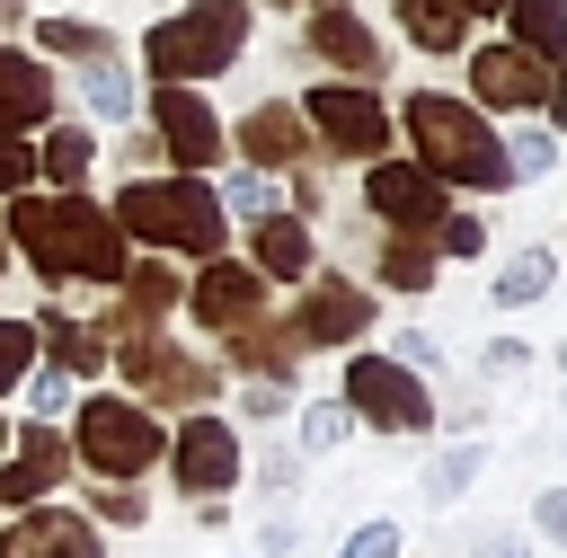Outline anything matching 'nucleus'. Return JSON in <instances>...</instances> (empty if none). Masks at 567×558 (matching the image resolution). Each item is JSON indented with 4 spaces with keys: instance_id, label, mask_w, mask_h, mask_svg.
Here are the masks:
<instances>
[{
    "instance_id": "18",
    "label": "nucleus",
    "mask_w": 567,
    "mask_h": 558,
    "mask_svg": "<svg viewBox=\"0 0 567 558\" xmlns=\"http://www.w3.org/2000/svg\"><path fill=\"white\" fill-rule=\"evenodd\" d=\"M363 213H372L381 230H434V221L452 213V195H443L416 159H372V168H363Z\"/></svg>"
},
{
    "instance_id": "41",
    "label": "nucleus",
    "mask_w": 567,
    "mask_h": 558,
    "mask_svg": "<svg viewBox=\"0 0 567 558\" xmlns=\"http://www.w3.org/2000/svg\"><path fill=\"white\" fill-rule=\"evenodd\" d=\"M301 540H310V523H301V514H266L248 558H301Z\"/></svg>"
},
{
    "instance_id": "26",
    "label": "nucleus",
    "mask_w": 567,
    "mask_h": 558,
    "mask_svg": "<svg viewBox=\"0 0 567 558\" xmlns=\"http://www.w3.org/2000/svg\"><path fill=\"white\" fill-rule=\"evenodd\" d=\"M89 168H97V133L53 115L44 142H35V186H89Z\"/></svg>"
},
{
    "instance_id": "32",
    "label": "nucleus",
    "mask_w": 567,
    "mask_h": 558,
    "mask_svg": "<svg viewBox=\"0 0 567 558\" xmlns=\"http://www.w3.org/2000/svg\"><path fill=\"white\" fill-rule=\"evenodd\" d=\"M213 195H221V213H239V221H266V213H284V177H275V168H230Z\"/></svg>"
},
{
    "instance_id": "6",
    "label": "nucleus",
    "mask_w": 567,
    "mask_h": 558,
    "mask_svg": "<svg viewBox=\"0 0 567 558\" xmlns=\"http://www.w3.org/2000/svg\"><path fill=\"white\" fill-rule=\"evenodd\" d=\"M159 452H168V425L142 399H124V390L71 399V469H89V478H142V469H159Z\"/></svg>"
},
{
    "instance_id": "4",
    "label": "nucleus",
    "mask_w": 567,
    "mask_h": 558,
    "mask_svg": "<svg viewBox=\"0 0 567 558\" xmlns=\"http://www.w3.org/2000/svg\"><path fill=\"white\" fill-rule=\"evenodd\" d=\"M239 53H248V0H186V9H168V18L142 35V71H151L159 89L221 80Z\"/></svg>"
},
{
    "instance_id": "14",
    "label": "nucleus",
    "mask_w": 567,
    "mask_h": 558,
    "mask_svg": "<svg viewBox=\"0 0 567 558\" xmlns=\"http://www.w3.org/2000/svg\"><path fill=\"white\" fill-rule=\"evenodd\" d=\"M62 478H71V434H62L53 416L18 425V434H9V452H0V514H18V505H44Z\"/></svg>"
},
{
    "instance_id": "29",
    "label": "nucleus",
    "mask_w": 567,
    "mask_h": 558,
    "mask_svg": "<svg viewBox=\"0 0 567 558\" xmlns=\"http://www.w3.org/2000/svg\"><path fill=\"white\" fill-rule=\"evenodd\" d=\"M478 469H487V443H478V434L443 443V452L425 461V505H461V496L478 487Z\"/></svg>"
},
{
    "instance_id": "5",
    "label": "nucleus",
    "mask_w": 567,
    "mask_h": 558,
    "mask_svg": "<svg viewBox=\"0 0 567 558\" xmlns=\"http://www.w3.org/2000/svg\"><path fill=\"white\" fill-rule=\"evenodd\" d=\"M106 372H124V399H142L151 416H195V407H213L221 399V363L204 354V345H186V337H168V328H133V337H115L106 345Z\"/></svg>"
},
{
    "instance_id": "13",
    "label": "nucleus",
    "mask_w": 567,
    "mask_h": 558,
    "mask_svg": "<svg viewBox=\"0 0 567 558\" xmlns=\"http://www.w3.org/2000/svg\"><path fill=\"white\" fill-rule=\"evenodd\" d=\"M177 301H186L177 257H124V275H115V310H106V319H89V328L115 345V337H133V328H168V319H177Z\"/></svg>"
},
{
    "instance_id": "44",
    "label": "nucleus",
    "mask_w": 567,
    "mask_h": 558,
    "mask_svg": "<svg viewBox=\"0 0 567 558\" xmlns=\"http://www.w3.org/2000/svg\"><path fill=\"white\" fill-rule=\"evenodd\" d=\"M532 540L567 549V487H540V496H532Z\"/></svg>"
},
{
    "instance_id": "22",
    "label": "nucleus",
    "mask_w": 567,
    "mask_h": 558,
    "mask_svg": "<svg viewBox=\"0 0 567 558\" xmlns=\"http://www.w3.org/2000/svg\"><path fill=\"white\" fill-rule=\"evenodd\" d=\"M71 89H80V106H89L97 124H133V115H142V89H133V62H124V44H97V53H80V62H71Z\"/></svg>"
},
{
    "instance_id": "37",
    "label": "nucleus",
    "mask_w": 567,
    "mask_h": 558,
    "mask_svg": "<svg viewBox=\"0 0 567 558\" xmlns=\"http://www.w3.org/2000/svg\"><path fill=\"white\" fill-rule=\"evenodd\" d=\"M346 434H354L346 399H310V407H301V452H337Z\"/></svg>"
},
{
    "instance_id": "15",
    "label": "nucleus",
    "mask_w": 567,
    "mask_h": 558,
    "mask_svg": "<svg viewBox=\"0 0 567 558\" xmlns=\"http://www.w3.org/2000/svg\"><path fill=\"white\" fill-rule=\"evenodd\" d=\"M0 558H106V531H97L80 505L44 496V505H18V514L0 523Z\"/></svg>"
},
{
    "instance_id": "31",
    "label": "nucleus",
    "mask_w": 567,
    "mask_h": 558,
    "mask_svg": "<svg viewBox=\"0 0 567 558\" xmlns=\"http://www.w3.org/2000/svg\"><path fill=\"white\" fill-rule=\"evenodd\" d=\"M80 514H89L97 531H106V523H115V531H142V523H151V496H142V478H89Z\"/></svg>"
},
{
    "instance_id": "24",
    "label": "nucleus",
    "mask_w": 567,
    "mask_h": 558,
    "mask_svg": "<svg viewBox=\"0 0 567 558\" xmlns=\"http://www.w3.org/2000/svg\"><path fill=\"white\" fill-rule=\"evenodd\" d=\"M248 266H257L266 283H301V275L319 266V239H310V221H292V213H266V221H248Z\"/></svg>"
},
{
    "instance_id": "12",
    "label": "nucleus",
    "mask_w": 567,
    "mask_h": 558,
    "mask_svg": "<svg viewBox=\"0 0 567 558\" xmlns=\"http://www.w3.org/2000/svg\"><path fill=\"white\" fill-rule=\"evenodd\" d=\"M266 292H275V283H266L248 257H204V266L186 275V301H177V310H186L204 337H230V328H248L257 310H275Z\"/></svg>"
},
{
    "instance_id": "35",
    "label": "nucleus",
    "mask_w": 567,
    "mask_h": 558,
    "mask_svg": "<svg viewBox=\"0 0 567 558\" xmlns=\"http://www.w3.org/2000/svg\"><path fill=\"white\" fill-rule=\"evenodd\" d=\"M35 44L44 53H62V62H80V53H97V44H115L97 18H35Z\"/></svg>"
},
{
    "instance_id": "48",
    "label": "nucleus",
    "mask_w": 567,
    "mask_h": 558,
    "mask_svg": "<svg viewBox=\"0 0 567 558\" xmlns=\"http://www.w3.org/2000/svg\"><path fill=\"white\" fill-rule=\"evenodd\" d=\"M540 124H549V133H567V44L549 53V89H540Z\"/></svg>"
},
{
    "instance_id": "30",
    "label": "nucleus",
    "mask_w": 567,
    "mask_h": 558,
    "mask_svg": "<svg viewBox=\"0 0 567 558\" xmlns=\"http://www.w3.org/2000/svg\"><path fill=\"white\" fill-rule=\"evenodd\" d=\"M496 18H505V44H523V53H540V62L567 44V0H505Z\"/></svg>"
},
{
    "instance_id": "47",
    "label": "nucleus",
    "mask_w": 567,
    "mask_h": 558,
    "mask_svg": "<svg viewBox=\"0 0 567 558\" xmlns=\"http://www.w3.org/2000/svg\"><path fill=\"white\" fill-rule=\"evenodd\" d=\"M470 558H532V531H505V523H487V531H470Z\"/></svg>"
},
{
    "instance_id": "38",
    "label": "nucleus",
    "mask_w": 567,
    "mask_h": 558,
    "mask_svg": "<svg viewBox=\"0 0 567 558\" xmlns=\"http://www.w3.org/2000/svg\"><path fill=\"white\" fill-rule=\"evenodd\" d=\"M337 558H408V549H399V523H390V514H363V523L337 540Z\"/></svg>"
},
{
    "instance_id": "28",
    "label": "nucleus",
    "mask_w": 567,
    "mask_h": 558,
    "mask_svg": "<svg viewBox=\"0 0 567 558\" xmlns=\"http://www.w3.org/2000/svg\"><path fill=\"white\" fill-rule=\"evenodd\" d=\"M399 35L416 53H470V18L452 0H399Z\"/></svg>"
},
{
    "instance_id": "39",
    "label": "nucleus",
    "mask_w": 567,
    "mask_h": 558,
    "mask_svg": "<svg viewBox=\"0 0 567 558\" xmlns=\"http://www.w3.org/2000/svg\"><path fill=\"white\" fill-rule=\"evenodd\" d=\"M27 372H35V328H27V319H0V399H9Z\"/></svg>"
},
{
    "instance_id": "27",
    "label": "nucleus",
    "mask_w": 567,
    "mask_h": 558,
    "mask_svg": "<svg viewBox=\"0 0 567 558\" xmlns=\"http://www.w3.org/2000/svg\"><path fill=\"white\" fill-rule=\"evenodd\" d=\"M549 283H558V257L532 239V248H505V257H496V275H487V301H496V310H532Z\"/></svg>"
},
{
    "instance_id": "21",
    "label": "nucleus",
    "mask_w": 567,
    "mask_h": 558,
    "mask_svg": "<svg viewBox=\"0 0 567 558\" xmlns=\"http://www.w3.org/2000/svg\"><path fill=\"white\" fill-rule=\"evenodd\" d=\"M53 71L27 44H0V133H44L53 124Z\"/></svg>"
},
{
    "instance_id": "46",
    "label": "nucleus",
    "mask_w": 567,
    "mask_h": 558,
    "mask_svg": "<svg viewBox=\"0 0 567 558\" xmlns=\"http://www.w3.org/2000/svg\"><path fill=\"white\" fill-rule=\"evenodd\" d=\"M523 363H532V345H523V337H487V354H478V381H514Z\"/></svg>"
},
{
    "instance_id": "51",
    "label": "nucleus",
    "mask_w": 567,
    "mask_h": 558,
    "mask_svg": "<svg viewBox=\"0 0 567 558\" xmlns=\"http://www.w3.org/2000/svg\"><path fill=\"white\" fill-rule=\"evenodd\" d=\"M558 381H567V345H558Z\"/></svg>"
},
{
    "instance_id": "54",
    "label": "nucleus",
    "mask_w": 567,
    "mask_h": 558,
    "mask_svg": "<svg viewBox=\"0 0 567 558\" xmlns=\"http://www.w3.org/2000/svg\"><path fill=\"white\" fill-rule=\"evenodd\" d=\"M0 9H18V0H0Z\"/></svg>"
},
{
    "instance_id": "34",
    "label": "nucleus",
    "mask_w": 567,
    "mask_h": 558,
    "mask_svg": "<svg viewBox=\"0 0 567 558\" xmlns=\"http://www.w3.org/2000/svg\"><path fill=\"white\" fill-rule=\"evenodd\" d=\"M496 142H505V177H514V186H532V177L558 168V133H549V124H523V133H496Z\"/></svg>"
},
{
    "instance_id": "1",
    "label": "nucleus",
    "mask_w": 567,
    "mask_h": 558,
    "mask_svg": "<svg viewBox=\"0 0 567 558\" xmlns=\"http://www.w3.org/2000/svg\"><path fill=\"white\" fill-rule=\"evenodd\" d=\"M9 257H27L53 292L62 283H115L124 275V257H133V239L106 221V204H89L80 186H27V195H9Z\"/></svg>"
},
{
    "instance_id": "7",
    "label": "nucleus",
    "mask_w": 567,
    "mask_h": 558,
    "mask_svg": "<svg viewBox=\"0 0 567 558\" xmlns=\"http://www.w3.org/2000/svg\"><path fill=\"white\" fill-rule=\"evenodd\" d=\"M337 399H346L354 425H372V434H390V443L434 434V390H425V372H408V363H390V354L346 345V381H337Z\"/></svg>"
},
{
    "instance_id": "36",
    "label": "nucleus",
    "mask_w": 567,
    "mask_h": 558,
    "mask_svg": "<svg viewBox=\"0 0 567 558\" xmlns=\"http://www.w3.org/2000/svg\"><path fill=\"white\" fill-rule=\"evenodd\" d=\"M425 239H434V257H487V221H478V213H461V204H452Z\"/></svg>"
},
{
    "instance_id": "10",
    "label": "nucleus",
    "mask_w": 567,
    "mask_h": 558,
    "mask_svg": "<svg viewBox=\"0 0 567 558\" xmlns=\"http://www.w3.org/2000/svg\"><path fill=\"white\" fill-rule=\"evenodd\" d=\"M284 319H292L301 354H310V345H363V337L381 328V301H372V283H354V275H337V266H310V275H301V301H292Z\"/></svg>"
},
{
    "instance_id": "53",
    "label": "nucleus",
    "mask_w": 567,
    "mask_h": 558,
    "mask_svg": "<svg viewBox=\"0 0 567 558\" xmlns=\"http://www.w3.org/2000/svg\"><path fill=\"white\" fill-rule=\"evenodd\" d=\"M0 452H9V425H0Z\"/></svg>"
},
{
    "instance_id": "9",
    "label": "nucleus",
    "mask_w": 567,
    "mask_h": 558,
    "mask_svg": "<svg viewBox=\"0 0 567 558\" xmlns=\"http://www.w3.org/2000/svg\"><path fill=\"white\" fill-rule=\"evenodd\" d=\"M168 478H177V496L186 505H204V496H230L239 487V469H248V443H239V425L230 416H213V407H195V416H177L168 425Z\"/></svg>"
},
{
    "instance_id": "40",
    "label": "nucleus",
    "mask_w": 567,
    "mask_h": 558,
    "mask_svg": "<svg viewBox=\"0 0 567 558\" xmlns=\"http://www.w3.org/2000/svg\"><path fill=\"white\" fill-rule=\"evenodd\" d=\"M292 390L301 381H239V425H275L292 407Z\"/></svg>"
},
{
    "instance_id": "17",
    "label": "nucleus",
    "mask_w": 567,
    "mask_h": 558,
    "mask_svg": "<svg viewBox=\"0 0 567 558\" xmlns=\"http://www.w3.org/2000/svg\"><path fill=\"white\" fill-rule=\"evenodd\" d=\"M540 89H549L540 53H523V44H478L470 53V106L478 115H540Z\"/></svg>"
},
{
    "instance_id": "23",
    "label": "nucleus",
    "mask_w": 567,
    "mask_h": 558,
    "mask_svg": "<svg viewBox=\"0 0 567 558\" xmlns=\"http://www.w3.org/2000/svg\"><path fill=\"white\" fill-rule=\"evenodd\" d=\"M27 328H35V363H53V372H71V381H97V372H106V337H97L89 319H71L62 301H44Z\"/></svg>"
},
{
    "instance_id": "19",
    "label": "nucleus",
    "mask_w": 567,
    "mask_h": 558,
    "mask_svg": "<svg viewBox=\"0 0 567 558\" xmlns=\"http://www.w3.org/2000/svg\"><path fill=\"white\" fill-rule=\"evenodd\" d=\"M213 363H221V372H239V381H301V337H292V319H284V310H257L248 328L213 337Z\"/></svg>"
},
{
    "instance_id": "52",
    "label": "nucleus",
    "mask_w": 567,
    "mask_h": 558,
    "mask_svg": "<svg viewBox=\"0 0 567 558\" xmlns=\"http://www.w3.org/2000/svg\"><path fill=\"white\" fill-rule=\"evenodd\" d=\"M0 275H9V239H0Z\"/></svg>"
},
{
    "instance_id": "25",
    "label": "nucleus",
    "mask_w": 567,
    "mask_h": 558,
    "mask_svg": "<svg viewBox=\"0 0 567 558\" xmlns=\"http://www.w3.org/2000/svg\"><path fill=\"white\" fill-rule=\"evenodd\" d=\"M434 275H443V257H434L425 230H381V248H372V283L381 292H434Z\"/></svg>"
},
{
    "instance_id": "45",
    "label": "nucleus",
    "mask_w": 567,
    "mask_h": 558,
    "mask_svg": "<svg viewBox=\"0 0 567 558\" xmlns=\"http://www.w3.org/2000/svg\"><path fill=\"white\" fill-rule=\"evenodd\" d=\"M390 363H408V372H443V345H434L425 328H399V337H390Z\"/></svg>"
},
{
    "instance_id": "43",
    "label": "nucleus",
    "mask_w": 567,
    "mask_h": 558,
    "mask_svg": "<svg viewBox=\"0 0 567 558\" xmlns=\"http://www.w3.org/2000/svg\"><path fill=\"white\" fill-rule=\"evenodd\" d=\"M27 186H35V151H27V133H0V204L27 195Z\"/></svg>"
},
{
    "instance_id": "8",
    "label": "nucleus",
    "mask_w": 567,
    "mask_h": 558,
    "mask_svg": "<svg viewBox=\"0 0 567 558\" xmlns=\"http://www.w3.org/2000/svg\"><path fill=\"white\" fill-rule=\"evenodd\" d=\"M301 124H310V142L337 151V159H390V142H399L381 89H354V80H319V89L301 97Z\"/></svg>"
},
{
    "instance_id": "16",
    "label": "nucleus",
    "mask_w": 567,
    "mask_h": 558,
    "mask_svg": "<svg viewBox=\"0 0 567 558\" xmlns=\"http://www.w3.org/2000/svg\"><path fill=\"white\" fill-rule=\"evenodd\" d=\"M301 44L328 62V80H354V89H372V80L390 71V44H381L346 0H319V9H310V27H301Z\"/></svg>"
},
{
    "instance_id": "11",
    "label": "nucleus",
    "mask_w": 567,
    "mask_h": 558,
    "mask_svg": "<svg viewBox=\"0 0 567 558\" xmlns=\"http://www.w3.org/2000/svg\"><path fill=\"white\" fill-rule=\"evenodd\" d=\"M151 142H159V159L177 177H213V159L230 151V133H221L204 89H151Z\"/></svg>"
},
{
    "instance_id": "42",
    "label": "nucleus",
    "mask_w": 567,
    "mask_h": 558,
    "mask_svg": "<svg viewBox=\"0 0 567 558\" xmlns=\"http://www.w3.org/2000/svg\"><path fill=\"white\" fill-rule=\"evenodd\" d=\"M18 390H27V407H35V416H62V407H71V372H53V363H35Z\"/></svg>"
},
{
    "instance_id": "20",
    "label": "nucleus",
    "mask_w": 567,
    "mask_h": 558,
    "mask_svg": "<svg viewBox=\"0 0 567 558\" xmlns=\"http://www.w3.org/2000/svg\"><path fill=\"white\" fill-rule=\"evenodd\" d=\"M230 151L248 159V168H310V124H301V106L292 97H257L239 124H230Z\"/></svg>"
},
{
    "instance_id": "3",
    "label": "nucleus",
    "mask_w": 567,
    "mask_h": 558,
    "mask_svg": "<svg viewBox=\"0 0 567 558\" xmlns=\"http://www.w3.org/2000/svg\"><path fill=\"white\" fill-rule=\"evenodd\" d=\"M106 221H115L124 239H142L151 257H195V266L221 257V239H230V213H221L213 177H177V168L124 177L115 204H106Z\"/></svg>"
},
{
    "instance_id": "49",
    "label": "nucleus",
    "mask_w": 567,
    "mask_h": 558,
    "mask_svg": "<svg viewBox=\"0 0 567 558\" xmlns=\"http://www.w3.org/2000/svg\"><path fill=\"white\" fill-rule=\"evenodd\" d=\"M452 9H461V18H496L505 0H452Z\"/></svg>"
},
{
    "instance_id": "33",
    "label": "nucleus",
    "mask_w": 567,
    "mask_h": 558,
    "mask_svg": "<svg viewBox=\"0 0 567 558\" xmlns=\"http://www.w3.org/2000/svg\"><path fill=\"white\" fill-rule=\"evenodd\" d=\"M239 478H257V487H266V496H275V505H284V496H292V487H301V478H310V452H301V443H257V452H248V469H239Z\"/></svg>"
},
{
    "instance_id": "2",
    "label": "nucleus",
    "mask_w": 567,
    "mask_h": 558,
    "mask_svg": "<svg viewBox=\"0 0 567 558\" xmlns=\"http://www.w3.org/2000/svg\"><path fill=\"white\" fill-rule=\"evenodd\" d=\"M390 124L408 133L416 168H425L443 195H505V186H514V177H505V142H496V124H487L470 97H452V89H416Z\"/></svg>"
},
{
    "instance_id": "50",
    "label": "nucleus",
    "mask_w": 567,
    "mask_h": 558,
    "mask_svg": "<svg viewBox=\"0 0 567 558\" xmlns=\"http://www.w3.org/2000/svg\"><path fill=\"white\" fill-rule=\"evenodd\" d=\"M275 9H319V0H275Z\"/></svg>"
}]
</instances>
